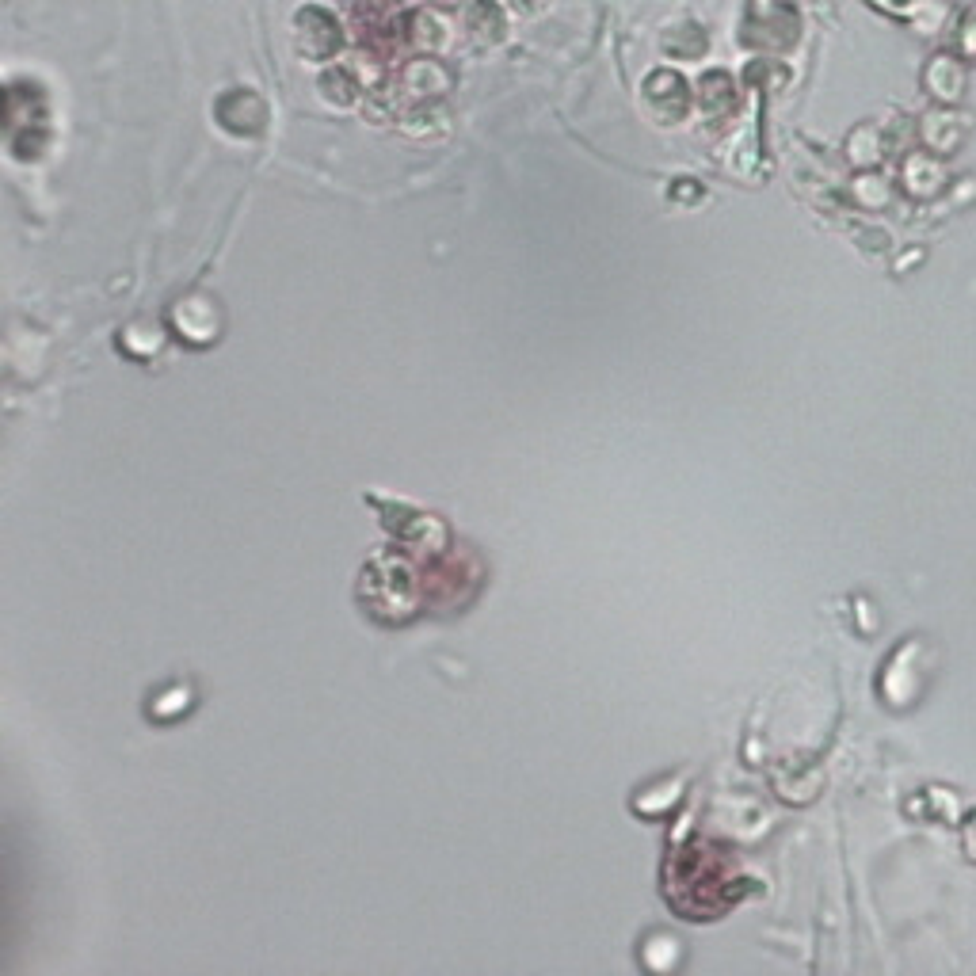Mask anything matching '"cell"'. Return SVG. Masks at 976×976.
<instances>
[{
	"label": "cell",
	"instance_id": "cell-7",
	"mask_svg": "<svg viewBox=\"0 0 976 976\" xmlns=\"http://www.w3.org/2000/svg\"><path fill=\"white\" fill-rule=\"evenodd\" d=\"M321 96L328 103H336V107H351V103L359 100V88H355L347 69H328L325 77H321Z\"/></svg>",
	"mask_w": 976,
	"mask_h": 976
},
{
	"label": "cell",
	"instance_id": "cell-1",
	"mask_svg": "<svg viewBox=\"0 0 976 976\" xmlns=\"http://www.w3.org/2000/svg\"><path fill=\"white\" fill-rule=\"evenodd\" d=\"M294 27H298V50L309 61H328L344 46V31H340V23H336V16L328 8L309 4V8H302L294 16Z\"/></svg>",
	"mask_w": 976,
	"mask_h": 976
},
{
	"label": "cell",
	"instance_id": "cell-6",
	"mask_svg": "<svg viewBox=\"0 0 976 976\" xmlns=\"http://www.w3.org/2000/svg\"><path fill=\"white\" fill-rule=\"evenodd\" d=\"M698 103H702V111L706 115H717V111H725L732 103V81L725 77V73H706L702 77V84H698Z\"/></svg>",
	"mask_w": 976,
	"mask_h": 976
},
{
	"label": "cell",
	"instance_id": "cell-5",
	"mask_svg": "<svg viewBox=\"0 0 976 976\" xmlns=\"http://www.w3.org/2000/svg\"><path fill=\"white\" fill-rule=\"evenodd\" d=\"M405 84L416 96H431V92H447L450 77L439 61H412L405 69Z\"/></svg>",
	"mask_w": 976,
	"mask_h": 976
},
{
	"label": "cell",
	"instance_id": "cell-8",
	"mask_svg": "<svg viewBox=\"0 0 976 976\" xmlns=\"http://www.w3.org/2000/svg\"><path fill=\"white\" fill-rule=\"evenodd\" d=\"M408 27H412V39L420 42V46H427V50H435V46H443V20L439 16H431V12H412V20H408Z\"/></svg>",
	"mask_w": 976,
	"mask_h": 976
},
{
	"label": "cell",
	"instance_id": "cell-9",
	"mask_svg": "<svg viewBox=\"0 0 976 976\" xmlns=\"http://www.w3.org/2000/svg\"><path fill=\"white\" fill-rule=\"evenodd\" d=\"M668 50L675 54V58H698V54L706 50V35H702V27L687 23V27L671 31V35H668Z\"/></svg>",
	"mask_w": 976,
	"mask_h": 976
},
{
	"label": "cell",
	"instance_id": "cell-3",
	"mask_svg": "<svg viewBox=\"0 0 976 976\" xmlns=\"http://www.w3.org/2000/svg\"><path fill=\"white\" fill-rule=\"evenodd\" d=\"M645 96H649L652 111L660 115V119H683V111H687V81L679 77V73H671V69H660V73H652L649 81H645Z\"/></svg>",
	"mask_w": 976,
	"mask_h": 976
},
{
	"label": "cell",
	"instance_id": "cell-4",
	"mask_svg": "<svg viewBox=\"0 0 976 976\" xmlns=\"http://www.w3.org/2000/svg\"><path fill=\"white\" fill-rule=\"evenodd\" d=\"M466 23H469V31H473L481 42H500V39H504V31H508L504 12H500L492 0H477V4L469 8Z\"/></svg>",
	"mask_w": 976,
	"mask_h": 976
},
{
	"label": "cell",
	"instance_id": "cell-10",
	"mask_svg": "<svg viewBox=\"0 0 976 976\" xmlns=\"http://www.w3.org/2000/svg\"><path fill=\"white\" fill-rule=\"evenodd\" d=\"M511 4H515V8H523V12H530V8H534V0H511Z\"/></svg>",
	"mask_w": 976,
	"mask_h": 976
},
{
	"label": "cell",
	"instance_id": "cell-2",
	"mask_svg": "<svg viewBox=\"0 0 976 976\" xmlns=\"http://www.w3.org/2000/svg\"><path fill=\"white\" fill-rule=\"evenodd\" d=\"M214 115H218V122L229 134L256 138L267 126V103L252 88H233V92H225L222 100L214 103Z\"/></svg>",
	"mask_w": 976,
	"mask_h": 976
}]
</instances>
